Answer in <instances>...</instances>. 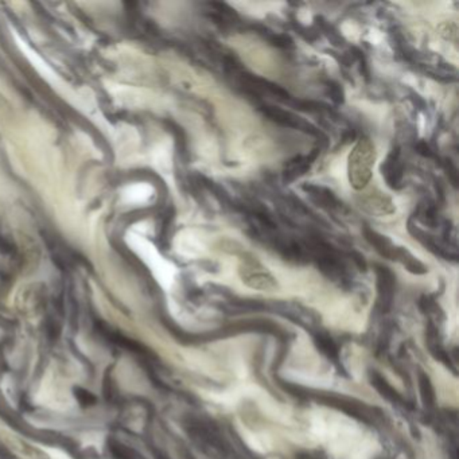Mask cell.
Here are the masks:
<instances>
[{"label": "cell", "mask_w": 459, "mask_h": 459, "mask_svg": "<svg viewBox=\"0 0 459 459\" xmlns=\"http://www.w3.org/2000/svg\"><path fill=\"white\" fill-rule=\"evenodd\" d=\"M76 398L78 402L84 405H92L96 402V398L93 395H91V392H86L84 389H78L76 392Z\"/></svg>", "instance_id": "cell-9"}, {"label": "cell", "mask_w": 459, "mask_h": 459, "mask_svg": "<svg viewBox=\"0 0 459 459\" xmlns=\"http://www.w3.org/2000/svg\"><path fill=\"white\" fill-rule=\"evenodd\" d=\"M120 197H121V202L124 205L137 206V205L147 202V200L150 198V188L146 185H142V183L130 185L121 190Z\"/></svg>", "instance_id": "cell-5"}, {"label": "cell", "mask_w": 459, "mask_h": 459, "mask_svg": "<svg viewBox=\"0 0 459 459\" xmlns=\"http://www.w3.org/2000/svg\"><path fill=\"white\" fill-rule=\"evenodd\" d=\"M365 233V237L366 240L377 249L382 255H385V256H391V253H395V249L391 246L389 240H386L384 236L376 233L375 230H363Z\"/></svg>", "instance_id": "cell-7"}, {"label": "cell", "mask_w": 459, "mask_h": 459, "mask_svg": "<svg viewBox=\"0 0 459 459\" xmlns=\"http://www.w3.org/2000/svg\"><path fill=\"white\" fill-rule=\"evenodd\" d=\"M3 438V443L6 444V447L17 457L20 459H50V457L42 451L38 447L30 444L26 440L20 439L18 437L6 434L1 437Z\"/></svg>", "instance_id": "cell-3"}, {"label": "cell", "mask_w": 459, "mask_h": 459, "mask_svg": "<svg viewBox=\"0 0 459 459\" xmlns=\"http://www.w3.org/2000/svg\"><path fill=\"white\" fill-rule=\"evenodd\" d=\"M315 156H317V153H313L311 156H307L305 159L303 158H296L295 160H292L288 165L286 172H285V179L286 181H292V179L303 175L308 170V167L311 165V160L315 159Z\"/></svg>", "instance_id": "cell-6"}, {"label": "cell", "mask_w": 459, "mask_h": 459, "mask_svg": "<svg viewBox=\"0 0 459 459\" xmlns=\"http://www.w3.org/2000/svg\"><path fill=\"white\" fill-rule=\"evenodd\" d=\"M240 276L243 282L253 289L273 291L278 287L275 278L257 263H246L240 267Z\"/></svg>", "instance_id": "cell-2"}, {"label": "cell", "mask_w": 459, "mask_h": 459, "mask_svg": "<svg viewBox=\"0 0 459 459\" xmlns=\"http://www.w3.org/2000/svg\"><path fill=\"white\" fill-rule=\"evenodd\" d=\"M419 150H421V153H423V155H426V156H432L431 150H430L428 146H426V144H421V146H419Z\"/></svg>", "instance_id": "cell-10"}, {"label": "cell", "mask_w": 459, "mask_h": 459, "mask_svg": "<svg viewBox=\"0 0 459 459\" xmlns=\"http://www.w3.org/2000/svg\"><path fill=\"white\" fill-rule=\"evenodd\" d=\"M376 160V150L369 139H361L354 146L347 159L349 182L356 190H363L372 178V167Z\"/></svg>", "instance_id": "cell-1"}, {"label": "cell", "mask_w": 459, "mask_h": 459, "mask_svg": "<svg viewBox=\"0 0 459 459\" xmlns=\"http://www.w3.org/2000/svg\"><path fill=\"white\" fill-rule=\"evenodd\" d=\"M263 111L266 115L269 116L276 123H280L287 127H299V121L294 116L289 115L282 110H278L275 107H263Z\"/></svg>", "instance_id": "cell-8"}, {"label": "cell", "mask_w": 459, "mask_h": 459, "mask_svg": "<svg viewBox=\"0 0 459 459\" xmlns=\"http://www.w3.org/2000/svg\"><path fill=\"white\" fill-rule=\"evenodd\" d=\"M399 150H393L383 165V175L391 188H399L402 182V165L400 162Z\"/></svg>", "instance_id": "cell-4"}]
</instances>
